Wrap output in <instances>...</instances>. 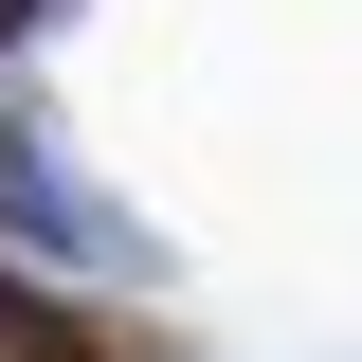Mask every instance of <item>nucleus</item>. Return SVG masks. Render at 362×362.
Returning a JSON list of instances; mask_svg holds the SVG:
<instances>
[{"label": "nucleus", "instance_id": "f257e3e1", "mask_svg": "<svg viewBox=\"0 0 362 362\" xmlns=\"http://www.w3.org/2000/svg\"><path fill=\"white\" fill-rule=\"evenodd\" d=\"M0 362H145V344H127V326H73V308L37 290V272L0 254Z\"/></svg>", "mask_w": 362, "mask_h": 362}, {"label": "nucleus", "instance_id": "f03ea898", "mask_svg": "<svg viewBox=\"0 0 362 362\" xmlns=\"http://www.w3.org/2000/svg\"><path fill=\"white\" fill-rule=\"evenodd\" d=\"M54 18H73V0H0V54H18V37H54Z\"/></svg>", "mask_w": 362, "mask_h": 362}]
</instances>
